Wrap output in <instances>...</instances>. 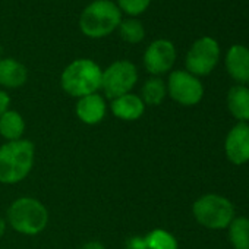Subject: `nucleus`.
Segmentation results:
<instances>
[{
	"label": "nucleus",
	"instance_id": "obj_1",
	"mask_svg": "<svg viewBox=\"0 0 249 249\" xmlns=\"http://www.w3.org/2000/svg\"><path fill=\"white\" fill-rule=\"evenodd\" d=\"M34 164V145L28 140L9 141L0 147V183L24 180Z\"/></svg>",
	"mask_w": 249,
	"mask_h": 249
},
{
	"label": "nucleus",
	"instance_id": "obj_2",
	"mask_svg": "<svg viewBox=\"0 0 249 249\" xmlns=\"http://www.w3.org/2000/svg\"><path fill=\"white\" fill-rule=\"evenodd\" d=\"M103 71L91 59H76L65 68L60 76L63 91L72 97L95 94L101 88Z\"/></svg>",
	"mask_w": 249,
	"mask_h": 249
},
{
	"label": "nucleus",
	"instance_id": "obj_3",
	"mask_svg": "<svg viewBox=\"0 0 249 249\" xmlns=\"http://www.w3.org/2000/svg\"><path fill=\"white\" fill-rule=\"evenodd\" d=\"M122 22V12L111 0H94L81 14L79 28L89 38H103L111 34Z\"/></svg>",
	"mask_w": 249,
	"mask_h": 249
},
{
	"label": "nucleus",
	"instance_id": "obj_4",
	"mask_svg": "<svg viewBox=\"0 0 249 249\" xmlns=\"http://www.w3.org/2000/svg\"><path fill=\"white\" fill-rule=\"evenodd\" d=\"M8 221L18 233L33 236L46 229L49 223V213L38 199L24 196L14 201L9 207Z\"/></svg>",
	"mask_w": 249,
	"mask_h": 249
},
{
	"label": "nucleus",
	"instance_id": "obj_5",
	"mask_svg": "<svg viewBox=\"0 0 249 249\" xmlns=\"http://www.w3.org/2000/svg\"><path fill=\"white\" fill-rule=\"evenodd\" d=\"M192 211L194 217L201 226L213 230L229 227L234 215V208L231 202L227 198L215 194H208L198 198L194 202Z\"/></svg>",
	"mask_w": 249,
	"mask_h": 249
},
{
	"label": "nucleus",
	"instance_id": "obj_6",
	"mask_svg": "<svg viewBox=\"0 0 249 249\" xmlns=\"http://www.w3.org/2000/svg\"><path fill=\"white\" fill-rule=\"evenodd\" d=\"M138 81V71L129 60H117L103 71L101 88L107 98H117L129 94Z\"/></svg>",
	"mask_w": 249,
	"mask_h": 249
},
{
	"label": "nucleus",
	"instance_id": "obj_7",
	"mask_svg": "<svg viewBox=\"0 0 249 249\" xmlns=\"http://www.w3.org/2000/svg\"><path fill=\"white\" fill-rule=\"evenodd\" d=\"M220 59V46L213 37L198 38L186 54V69L194 76H205L214 71Z\"/></svg>",
	"mask_w": 249,
	"mask_h": 249
},
{
	"label": "nucleus",
	"instance_id": "obj_8",
	"mask_svg": "<svg viewBox=\"0 0 249 249\" xmlns=\"http://www.w3.org/2000/svg\"><path fill=\"white\" fill-rule=\"evenodd\" d=\"M167 91L182 106H195L202 100L204 87L201 81L188 71H175L169 76Z\"/></svg>",
	"mask_w": 249,
	"mask_h": 249
},
{
	"label": "nucleus",
	"instance_id": "obj_9",
	"mask_svg": "<svg viewBox=\"0 0 249 249\" xmlns=\"http://www.w3.org/2000/svg\"><path fill=\"white\" fill-rule=\"evenodd\" d=\"M176 62V47L170 40L160 38L153 41L144 53V66L151 75L169 72Z\"/></svg>",
	"mask_w": 249,
	"mask_h": 249
},
{
	"label": "nucleus",
	"instance_id": "obj_10",
	"mask_svg": "<svg viewBox=\"0 0 249 249\" xmlns=\"http://www.w3.org/2000/svg\"><path fill=\"white\" fill-rule=\"evenodd\" d=\"M224 150L227 159L233 164H245L249 161V124L239 122L226 137Z\"/></svg>",
	"mask_w": 249,
	"mask_h": 249
},
{
	"label": "nucleus",
	"instance_id": "obj_11",
	"mask_svg": "<svg viewBox=\"0 0 249 249\" xmlns=\"http://www.w3.org/2000/svg\"><path fill=\"white\" fill-rule=\"evenodd\" d=\"M227 73L239 84L249 82V49L242 44L231 46L224 59Z\"/></svg>",
	"mask_w": 249,
	"mask_h": 249
},
{
	"label": "nucleus",
	"instance_id": "obj_12",
	"mask_svg": "<svg viewBox=\"0 0 249 249\" xmlns=\"http://www.w3.org/2000/svg\"><path fill=\"white\" fill-rule=\"evenodd\" d=\"M76 114L78 117L87 124H97L106 116V101L101 95L89 94L81 97L76 104Z\"/></svg>",
	"mask_w": 249,
	"mask_h": 249
},
{
	"label": "nucleus",
	"instance_id": "obj_13",
	"mask_svg": "<svg viewBox=\"0 0 249 249\" xmlns=\"http://www.w3.org/2000/svg\"><path fill=\"white\" fill-rule=\"evenodd\" d=\"M145 104L141 97L135 94H124L111 100V111L116 117L122 120H137L144 114Z\"/></svg>",
	"mask_w": 249,
	"mask_h": 249
},
{
	"label": "nucleus",
	"instance_id": "obj_14",
	"mask_svg": "<svg viewBox=\"0 0 249 249\" xmlns=\"http://www.w3.org/2000/svg\"><path fill=\"white\" fill-rule=\"evenodd\" d=\"M27 68L15 59H0V85L6 88H19L27 82Z\"/></svg>",
	"mask_w": 249,
	"mask_h": 249
},
{
	"label": "nucleus",
	"instance_id": "obj_15",
	"mask_svg": "<svg viewBox=\"0 0 249 249\" xmlns=\"http://www.w3.org/2000/svg\"><path fill=\"white\" fill-rule=\"evenodd\" d=\"M229 111L239 122H249V88L245 85H234L227 92Z\"/></svg>",
	"mask_w": 249,
	"mask_h": 249
},
{
	"label": "nucleus",
	"instance_id": "obj_16",
	"mask_svg": "<svg viewBox=\"0 0 249 249\" xmlns=\"http://www.w3.org/2000/svg\"><path fill=\"white\" fill-rule=\"evenodd\" d=\"M25 122L18 111L8 110L0 117V135L8 141H18L24 135Z\"/></svg>",
	"mask_w": 249,
	"mask_h": 249
},
{
	"label": "nucleus",
	"instance_id": "obj_17",
	"mask_svg": "<svg viewBox=\"0 0 249 249\" xmlns=\"http://www.w3.org/2000/svg\"><path fill=\"white\" fill-rule=\"evenodd\" d=\"M229 239L234 249H249V218H234L229 224Z\"/></svg>",
	"mask_w": 249,
	"mask_h": 249
},
{
	"label": "nucleus",
	"instance_id": "obj_18",
	"mask_svg": "<svg viewBox=\"0 0 249 249\" xmlns=\"http://www.w3.org/2000/svg\"><path fill=\"white\" fill-rule=\"evenodd\" d=\"M166 92H167V87L163 82V79H160V78H150L148 81H145V84L142 87V97H141V100L144 101V104L159 106L164 100Z\"/></svg>",
	"mask_w": 249,
	"mask_h": 249
},
{
	"label": "nucleus",
	"instance_id": "obj_19",
	"mask_svg": "<svg viewBox=\"0 0 249 249\" xmlns=\"http://www.w3.org/2000/svg\"><path fill=\"white\" fill-rule=\"evenodd\" d=\"M117 28H119V34H120L122 40L129 44H138L145 37L144 25L138 19H134V18L122 21Z\"/></svg>",
	"mask_w": 249,
	"mask_h": 249
},
{
	"label": "nucleus",
	"instance_id": "obj_20",
	"mask_svg": "<svg viewBox=\"0 0 249 249\" xmlns=\"http://www.w3.org/2000/svg\"><path fill=\"white\" fill-rule=\"evenodd\" d=\"M148 249H178V240L166 230L156 229L145 237Z\"/></svg>",
	"mask_w": 249,
	"mask_h": 249
},
{
	"label": "nucleus",
	"instance_id": "obj_21",
	"mask_svg": "<svg viewBox=\"0 0 249 249\" xmlns=\"http://www.w3.org/2000/svg\"><path fill=\"white\" fill-rule=\"evenodd\" d=\"M151 3V0H117L120 12L128 14L129 17H137L144 14Z\"/></svg>",
	"mask_w": 249,
	"mask_h": 249
},
{
	"label": "nucleus",
	"instance_id": "obj_22",
	"mask_svg": "<svg viewBox=\"0 0 249 249\" xmlns=\"http://www.w3.org/2000/svg\"><path fill=\"white\" fill-rule=\"evenodd\" d=\"M128 249H148L147 248V242H145V237H132L128 240Z\"/></svg>",
	"mask_w": 249,
	"mask_h": 249
},
{
	"label": "nucleus",
	"instance_id": "obj_23",
	"mask_svg": "<svg viewBox=\"0 0 249 249\" xmlns=\"http://www.w3.org/2000/svg\"><path fill=\"white\" fill-rule=\"evenodd\" d=\"M9 104H11L9 95H8L5 91H0V117H2V116L8 111Z\"/></svg>",
	"mask_w": 249,
	"mask_h": 249
},
{
	"label": "nucleus",
	"instance_id": "obj_24",
	"mask_svg": "<svg viewBox=\"0 0 249 249\" xmlns=\"http://www.w3.org/2000/svg\"><path fill=\"white\" fill-rule=\"evenodd\" d=\"M81 249H106V248H104V245H103V243L92 240V242H88V243H85V245H84Z\"/></svg>",
	"mask_w": 249,
	"mask_h": 249
},
{
	"label": "nucleus",
	"instance_id": "obj_25",
	"mask_svg": "<svg viewBox=\"0 0 249 249\" xmlns=\"http://www.w3.org/2000/svg\"><path fill=\"white\" fill-rule=\"evenodd\" d=\"M5 230H6V224H5V220H3L2 217H0V237L3 236Z\"/></svg>",
	"mask_w": 249,
	"mask_h": 249
},
{
	"label": "nucleus",
	"instance_id": "obj_26",
	"mask_svg": "<svg viewBox=\"0 0 249 249\" xmlns=\"http://www.w3.org/2000/svg\"><path fill=\"white\" fill-rule=\"evenodd\" d=\"M3 53V49H2V46H0V54H2Z\"/></svg>",
	"mask_w": 249,
	"mask_h": 249
}]
</instances>
